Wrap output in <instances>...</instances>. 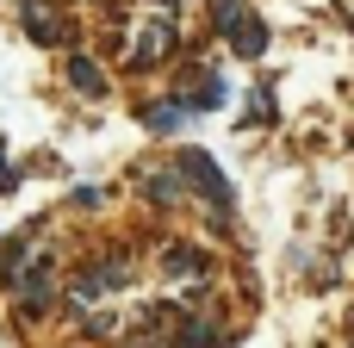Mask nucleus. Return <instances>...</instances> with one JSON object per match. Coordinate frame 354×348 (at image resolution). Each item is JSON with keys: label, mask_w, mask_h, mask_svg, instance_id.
I'll list each match as a JSON object with an SVG mask.
<instances>
[{"label": "nucleus", "mask_w": 354, "mask_h": 348, "mask_svg": "<svg viewBox=\"0 0 354 348\" xmlns=\"http://www.w3.org/2000/svg\"><path fill=\"white\" fill-rule=\"evenodd\" d=\"M143 193H149L156 205H180L187 181H180V168H174V174H168V168H149V174H143Z\"/></svg>", "instance_id": "4"}, {"label": "nucleus", "mask_w": 354, "mask_h": 348, "mask_svg": "<svg viewBox=\"0 0 354 348\" xmlns=\"http://www.w3.org/2000/svg\"><path fill=\"white\" fill-rule=\"evenodd\" d=\"M168 50H174V19L168 12H149L131 31V68H156V62H168Z\"/></svg>", "instance_id": "2"}, {"label": "nucleus", "mask_w": 354, "mask_h": 348, "mask_svg": "<svg viewBox=\"0 0 354 348\" xmlns=\"http://www.w3.org/2000/svg\"><path fill=\"white\" fill-rule=\"evenodd\" d=\"M162 274H168V280H187V274H205V255H199V249H187V243H174V249L162 255Z\"/></svg>", "instance_id": "8"}, {"label": "nucleus", "mask_w": 354, "mask_h": 348, "mask_svg": "<svg viewBox=\"0 0 354 348\" xmlns=\"http://www.w3.org/2000/svg\"><path fill=\"white\" fill-rule=\"evenodd\" d=\"M180 118H187V100H149L143 106V125L149 131H180Z\"/></svg>", "instance_id": "7"}, {"label": "nucleus", "mask_w": 354, "mask_h": 348, "mask_svg": "<svg viewBox=\"0 0 354 348\" xmlns=\"http://www.w3.org/2000/svg\"><path fill=\"white\" fill-rule=\"evenodd\" d=\"M68 87H75V93H87V100H100V93H106V75H100V62H87V56H68Z\"/></svg>", "instance_id": "6"}, {"label": "nucleus", "mask_w": 354, "mask_h": 348, "mask_svg": "<svg viewBox=\"0 0 354 348\" xmlns=\"http://www.w3.org/2000/svg\"><path fill=\"white\" fill-rule=\"evenodd\" d=\"M230 50H236V56H261V50H268V25H261L255 12H243V25L230 31Z\"/></svg>", "instance_id": "5"}, {"label": "nucleus", "mask_w": 354, "mask_h": 348, "mask_svg": "<svg viewBox=\"0 0 354 348\" xmlns=\"http://www.w3.org/2000/svg\"><path fill=\"white\" fill-rule=\"evenodd\" d=\"M243 12H249V6H243V0H218V31H224V37H230V31H236V25H243Z\"/></svg>", "instance_id": "9"}, {"label": "nucleus", "mask_w": 354, "mask_h": 348, "mask_svg": "<svg viewBox=\"0 0 354 348\" xmlns=\"http://www.w3.org/2000/svg\"><path fill=\"white\" fill-rule=\"evenodd\" d=\"M19 25H25V37H31V44H50V50L68 37V25H62L56 0H19Z\"/></svg>", "instance_id": "3"}, {"label": "nucleus", "mask_w": 354, "mask_h": 348, "mask_svg": "<svg viewBox=\"0 0 354 348\" xmlns=\"http://www.w3.org/2000/svg\"><path fill=\"white\" fill-rule=\"evenodd\" d=\"M174 168H180V181H187L212 212H230V181H224V168H218L205 149H180V156H174Z\"/></svg>", "instance_id": "1"}, {"label": "nucleus", "mask_w": 354, "mask_h": 348, "mask_svg": "<svg viewBox=\"0 0 354 348\" xmlns=\"http://www.w3.org/2000/svg\"><path fill=\"white\" fill-rule=\"evenodd\" d=\"M100 199H106V193H100V187H75V193H68V205H75V212H93V205H100Z\"/></svg>", "instance_id": "10"}]
</instances>
